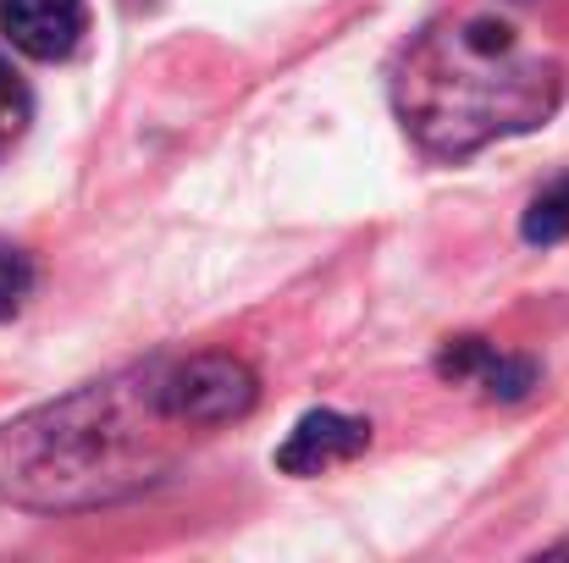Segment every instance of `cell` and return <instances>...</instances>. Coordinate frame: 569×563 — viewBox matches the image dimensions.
Masks as SVG:
<instances>
[{
  "mask_svg": "<svg viewBox=\"0 0 569 563\" xmlns=\"http://www.w3.org/2000/svg\"><path fill=\"white\" fill-rule=\"evenodd\" d=\"M0 33L28 61H67L89 33L83 0H0Z\"/></svg>",
  "mask_w": 569,
  "mask_h": 563,
  "instance_id": "5",
  "label": "cell"
},
{
  "mask_svg": "<svg viewBox=\"0 0 569 563\" xmlns=\"http://www.w3.org/2000/svg\"><path fill=\"white\" fill-rule=\"evenodd\" d=\"M520 238L531 249H553L569 238V172L553 178L531 204H526V221H520Z\"/></svg>",
  "mask_w": 569,
  "mask_h": 563,
  "instance_id": "7",
  "label": "cell"
},
{
  "mask_svg": "<svg viewBox=\"0 0 569 563\" xmlns=\"http://www.w3.org/2000/svg\"><path fill=\"white\" fill-rule=\"evenodd\" d=\"M167 354L83 381L0 425V497L39 514L106 509L172 470L183 425L167 403Z\"/></svg>",
  "mask_w": 569,
  "mask_h": 563,
  "instance_id": "2",
  "label": "cell"
},
{
  "mask_svg": "<svg viewBox=\"0 0 569 563\" xmlns=\"http://www.w3.org/2000/svg\"><path fill=\"white\" fill-rule=\"evenodd\" d=\"M437 375H442V381H476L487 398H503V403H520V398L542 381L537 360L503 354V349L487 343V338H453V343L437 354Z\"/></svg>",
  "mask_w": 569,
  "mask_h": 563,
  "instance_id": "6",
  "label": "cell"
},
{
  "mask_svg": "<svg viewBox=\"0 0 569 563\" xmlns=\"http://www.w3.org/2000/svg\"><path fill=\"white\" fill-rule=\"evenodd\" d=\"M371 448V420L343 414V409H310L293 420L288 442L277 448L282 475H327L332 464H349Z\"/></svg>",
  "mask_w": 569,
  "mask_h": 563,
  "instance_id": "4",
  "label": "cell"
},
{
  "mask_svg": "<svg viewBox=\"0 0 569 563\" xmlns=\"http://www.w3.org/2000/svg\"><path fill=\"white\" fill-rule=\"evenodd\" d=\"M553 553H569V536H565V542H553Z\"/></svg>",
  "mask_w": 569,
  "mask_h": 563,
  "instance_id": "10",
  "label": "cell"
},
{
  "mask_svg": "<svg viewBox=\"0 0 569 563\" xmlns=\"http://www.w3.org/2000/svg\"><path fill=\"white\" fill-rule=\"evenodd\" d=\"M565 100L559 50L509 6L470 0L426 22L392 67V111L431 161L542 128Z\"/></svg>",
  "mask_w": 569,
  "mask_h": 563,
  "instance_id": "1",
  "label": "cell"
},
{
  "mask_svg": "<svg viewBox=\"0 0 569 563\" xmlns=\"http://www.w3.org/2000/svg\"><path fill=\"white\" fill-rule=\"evenodd\" d=\"M33 282H39L33 254H28V249H17V243H0V321H11V315L28 304Z\"/></svg>",
  "mask_w": 569,
  "mask_h": 563,
  "instance_id": "9",
  "label": "cell"
},
{
  "mask_svg": "<svg viewBox=\"0 0 569 563\" xmlns=\"http://www.w3.org/2000/svg\"><path fill=\"white\" fill-rule=\"evenodd\" d=\"M167 403L172 414L193 425V431H210V425H232L243 420L254 403H260V375L249 371L238 354H167Z\"/></svg>",
  "mask_w": 569,
  "mask_h": 563,
  "instance_id": "3",
  "label": "cell"
},
{
  "mask_svg": "<svg viewBox=\"0 0 569 563\" xmlns=\"http://www.w3.org/2000/svg\"><path fill=\"white\" fill-rule=\"evenodd\" d=\"M28 122H33V94H28L22 72L11 61H0V155L28 133Z\"/></svg>",
  "mask_w": 569,
  "mask_h": 563,
  "instance_id": "8",
  "label": "cell"
}]
</instances>
